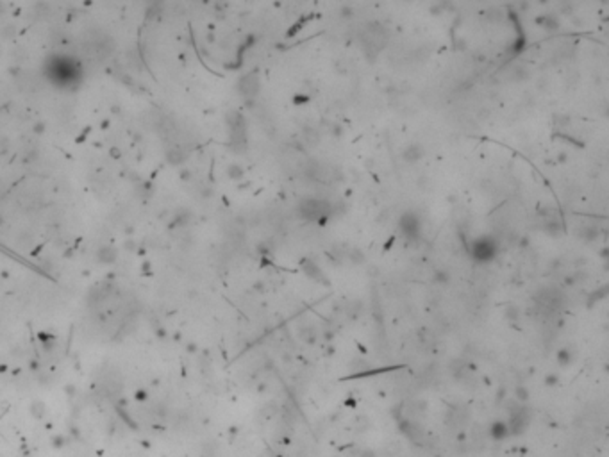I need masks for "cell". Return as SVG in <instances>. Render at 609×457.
<instances>
[{
  "mask_svg": "<svg viewBox=\"0 0 609 457\" xmlns=\"http://www.w3.org/2000/svg\"><path fill=\"white\" fill-rule=\"evenodd\" d=\"M388 31L383 23L379 22H372L368 23L365 31L361 33V45H363V52L366 55L368 59H375L379 55V52L384 49L386 43H388Z\"/></svg>",
  "mask_w": 609,
  "mask_h": 457,
  "instance_id": "1",
  "label": "cell"
},
{
  "mask_svg": "<svg viewBox=\"0 0 609 457\" xmlns=\"http://www.w3.org/2000/svg\"><path fill=\"white\" fill-rule=\"evenodd\" d=\"M298 215L308 221L324 223L332 215V204L329 200L320 199V197H306L298 204Z\"/></svg>",
  "mask_w": 609,
  "mask_h": 457,
  "instance_id": "2",
  "label": "cell"
},
{
  "mask_svg": "<svg viewBox=\"0 0 609 457\" xmlns=\"http://www.w3.org/2000/svg\"><path fill=\"white\" fill-rule=\"evenodd\" d=\"M470 255L477 263H491L499 255V241L491 236L475 237L470 245Z\"/></svg>",
  "mask_w": 609,
  "mask_h": 457,
  "instance_id": "3",
  "label": "cell"
},
{
  "mask_svg": "<svg viewBox=\"0 0 609 457\" xmlns=\"http://www.w3.org/2000/svg\"><path fill=\"white\" fill-rule=\"evenodd\" d=\"M399 229L406 241H417L422 236V218L413 211H406L399 220Z\"/></svg>",
  "mask_w": 609,
  "mask_h": 457,
  "instance_id": "4",
  "label": "cell"
},
{
  "mask_svg": "<svg viewBox=\"0 0 609 457\" xmlns=\"http://www.w3.org/2000/svg\"><path fill=\"white\" fill-rule=\"evenodd\" d=\"M259 75L256 72L254 73H247L245 77H242L240 81V91L245 99H256L259 93Z\"/></svg>",
  "mask_w": 609,
  "mask_h": 457,
  "instance_id": "5",
  "label": "cell"
},
{
  "mask_svg": "<svg viewBox=\"0 0 609 457\" xmlns=\"http://www.w3.org/2000/svg\"><path fill=\"white\" fill-rule=\"evenodd\" d=\"M423 154H425V152H423V149L420 147V145H418V143H411L409 147H406V150H404V152H402V157H404V161H406V163H417V161L422 159Z\"/></svg>",
  "mask_w": 609,
  "mask_h": 457,
  "instance_id": "6",
  "label": "cell"
},
{
  "mask_svg": "<svg viewBox=\"0 0 609 457\" xmlns=\"http://www.w3.org/2000/svg\"><path fill=\"white\" fill-rule=\"evenodd\" d=\"M302 270H304V273H306V275L311 277V279H314V281L325 282L324 273L320 271V268L316 265H314L313 261H309V259H304V261H302Z\"/></svg>",
  "mask_w": 609,
  "mask_h": 457,
  "instance_id": "7",
  "label": "cell"
},
{
  "mask_svg": "<svg viewBox=\"0 0 609 457\" xmlns=\"http://www.w3.org/2000/svg\"><path fill=\"white\" fill-rule=\"evenodd\" d=\"M489 434L493 440H505L507 436H509V429H507V423L505 422H495L491 427H489Z\"/></svg>",
  "mask_w": 609,
  "mask_h": 457,
  "instance_id": "8",
  "label": "cell"
},
{
  "mask_svg": "<svg viewBox=\"0 0 609 457\" xmlns=\"http://www.w3.org/2000/svg\"><path fill=\"white\" fill-rule=\"evenodd\" d=\"M543 227H545V231L549 232V234L556 236V234H559V232H561V229H563V223H561V221L557 220L556 216H552V218H549V220L545 221Z\"/></svg>",
  "mask_w": 609,
  "mask_h": 457,
  "instance_id": "9",
  "label": "cell"
},
{
  "mask_svg": "<svg viewBox=\"0 0 609 457\" xmlns=\"http://www.w3.org/2000/svg\"><path fill=\"white\" fill-rule=\"evenodd\" d=\"M300 336L304 338L308 343H314V339H316V329H314L313 325H309V327H302Z\"/></svg>",
  "mask_w": 609,
  "mask_h": 457,
  "instance_id": "10",
  "label": "cell"
},
{
  "mask_svg": "<svg viewBox=\"0 0 609 457\" xmlns=\"http://www.w3.org/2000/svg\"><path fill=\"white\" fill-rule=\"evenodd\" d=\"M527 75H529V72H527V68L525 67H516L515 70H513V72H511V79H513V81H523V79H527Z\"/></svg>",
  "mask_w": 609,
  "mask_h": 457,
  "instance_id": "11",
  "label": "cell"
},
{
  "mask_svg": "<svg viewBox=\"0 0 609 457\" xmlns=\"http://www.w3.org/2000/svg\"><path fill=\"white\" fill-rule=\"evenodd\" d=\"M538 22L541 23V25H543V27H545V31H556V29H557V23H556V20H552V18H550V17H543V18H539Z\"/></svg>",
  "mask_w": 609,
  "mask_h": 457,
  "instance_id": "12",
  "label": "cell"
},
{
  "mask_svg": "<svg viewBox=\"0 0 609 457\" xmlns=\"http://www.w3.org/2000/svg\"><path fill=\"white\" fill-rule=\"evenodd\" d=\"M557 361H559V364L561 366H566V364L570 363L572 361V354H570V350H566V348H563V350H559V354H557Z\"/></svg>",
  "mask_w": 609,
  "mask_h": 457,
  "instance_id": "13",
  "label": "cell"
},
{
  "mask_svg": "<svg viewBox=\"0 0 609 457\" xmlns=\"http://www.w3.org/2000/svg\"><path fill=\"white\" fill-rule=\"evenodd\" d=\"M45 411H47V407H45V404H43V402H34L33 406H31V413H33L34 416H36V418H39V416H43V414H45Z\"/></svg>",
  "mask_w": 609,
  "mask_h": 457,
  "instance_id": "14",
  "label": "cell"
},
{
  "mask_svg": "<svg viewBox=\"0 0 609 457\" xmlns=\"http://www.w3.org/2000/svg\"><path fill=\"white\" fill-rule=\"evenodd\" d=\"M516 400H518V402H527V400H529V391L525 389V388H522V386H518V388H516Z\"/></svg>",
  "mask_w": 609,
  "mask_h": 457,
  "instance_id": "15",
  "label": "cell"
},
{
  "mask_svg": "<svg viewBox=\"0 0 609 457\" xmlns=\"http://www.w3.org/2000/svg\"><path fill=\"white\" fill-rule=\"evenodd\" d=\"M341 17L343 18H352L354 17V9H350V7H341Z\"/></svg>",
  "mask_w": 609,
  "mask_h": 457,
  "instance_id": "16",
  "label": "cell"
},
{
  "mask_svg": "<svg viewBox=\"0 0 609 457\" xmlns=\"http://www.w3.org/2000/svg\"><path fill=\"white\" fill-rule=\"evenodd\" d=\"M145 398H147V393H145V391H143V389H139V391H138V393H136V400H139V402H143Z\"/></svg>",
  "mask_w": 609,
  "mask_h": 457,
  "instance_id": "17",
  "label": "cell"
},
{
  "mask_svg": "<svg viewBox=\"0 0 609 457\" xmlns=\"http://www.w3.org/2000/svg\"><path fill=\"white\" fill-rule=\"evenodd\" d=\"M359 457H375V454H373L372 450H363L361 454H359Z\"/></svg>",
  "mask_w": 609,
  "mask_h": 457,
  "instance_id": "18",
  "label": "cell"
},
{
  "mask_svg": "<svg viewBox=\"0 0 609 457\" xmlns=\"http://www.w3.org/2000/svg\"><path fill=\"white\" fill-rule=\"evenodd\" d=\"M556 380H557V377H552V375H549V377H547V384H556Z\"/></svg>",
  "mask_w": 609,
  "mask_h": 457,
  "instance_id": "19",
  "label": "cell"
}]
</instances>
